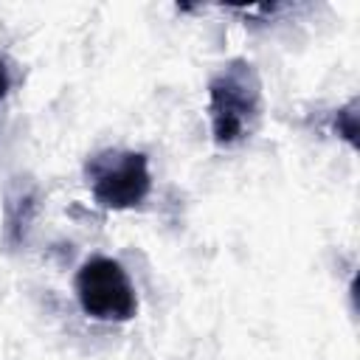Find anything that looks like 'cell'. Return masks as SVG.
<instances>
[{
  "mask_svg": "<svg viewBox=\"0 0 360 360\" xmlns=\"http://www.w3.org/2000/svg\"><path fill=\"white\" fill-rule=\"evenodd\" d=\"M208 118L217 146L248 141L262 121V79L248 59H231L208 82Z\"/></svg>",
  "mask_w": 360,
  "mask_h": 360,
  "instance_id": "6da1fadb",
  "label": "cell"
},
{
  "mask_svg": "<svg viewBox=\"0 0 360 360\" xmlns=\"http://www.w3.org/2000/svg\"><path fill=\"white\" fill-rule=\"evenodd\" d=\"M93 200L110 211H127L143 202L152 188L149 160L132 149H101L84 163Z\"/></svg>",
  "mask_w": 360,
  "mask_h": 360,
  "instance_id": "7a4b0ae2",
  "label": "cell"
},
{
  "mask_svg": "<svg viewBox=\"0 0 360 360\" xmlns=\"http://www.w3.org/2000/svg\"><path fill=\"white\" fill-rule=\"evenodd\" d=\"M76 298L87 318L124 323L138 312V295L127 270L110 256L87 259L76 273Z\"/></svg>",
  "mask_w": 360,
  "mask_h": 360,
  "instance_id": "3957f363",
  "label": "cell"
},
{
  "mask_svg": "<svg viewBox=\"0 0 360 360\" xmlns=\"http://www.w3.org/2000/svg\"><path fill=\"white\" fill-rule=\"evenodd\" d=\"M335 132L349 141L352 149H357V101H349L335 115Z\"/></svg>",
  "mask_w": 360,
  "mask_h": 360,
  "instance_id": "277c9868",
  "label": "cell"
},
{
  "mask_svg": "<svg viewBox=\"0 0 360 360\" xmlns=\"http://www.w3.org/2000/svg\"><path fill=\"white\" fill-rule=\"evenodd\" d=\"M8 87H11V76H8V68H6V62L0 56V98H6Z\"/></svg>",
  "mask_w": 360,
  "mask_h": 360,
  "instance_id": "5b68a950",
  "label": "cell"
}]
</instances>
